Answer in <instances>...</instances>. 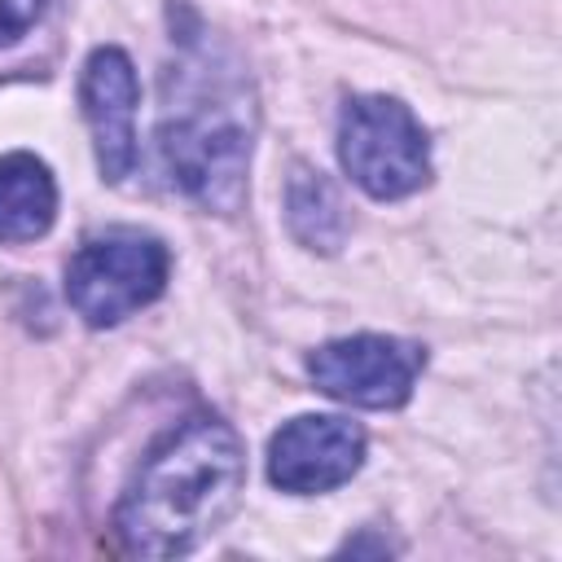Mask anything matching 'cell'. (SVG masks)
I'll list each match as a JSON object with an SVG mask.
<instances>
[{
    "instance_id": "1",
    "label": "cell",
    "mask_w": 562,
    "mask_h": 562,
    "mask_svg": "<svg viewBox=\"0 0 562 562\" xmlns=\"http://www.w3.org/2000/svg\"><path fill=\"white\" fill-rule=\"evenodd\" d=\"M250 149L255 97L246 70L206 31L180 35V57L162 75L158 119V154L171 184L189 202L228 215L246 198Z\"/></svg>"
},
{
    "instance_id": "2",
    "label": "cell",
    "mask_w": 562,
    "mask_h": 562,
    "mask_svg": "<svg viewBox=\"0 0 562 562\" xmlns=\"http://www.w3.org/2000/svg\"><path fill=\"white\" fill-rule=\"evenodd\" d=\"M241 487L246 452L237 430L198 413L140 461L114 509L119 544L140 558H180L237 509Z\"/></svg>"
},
{
    "instance_id": "3",
    "label": "cell",
    "mask_w": 562,
    "mask_h": 562,
    "mask_svg": "<svg viewBox=\"0 0 562 562\" xmlns=\"http://www.w3.org/2000/svg\"><path fill=\"white\" fill-rule=\"evenodd\" d=\"M338 158L378 202L417 193L430 180V145L417 114L395 97H351L338 119Z\"/></svg>"
},
{
    "instance_id": "4",
    "label": "cell",
    "mask_w": 562,
    "mask_h": 562,
    "mask_svg": "<svg viewBox=\"0 0 562 562\" xmlns=\"http://www.w3.org/2000/svg\"><path fill=\"white\" fill-rule=\"evenodd\" d=\"M171 272V255L158 237L136 228H114L88 237L66 263V299L88 325H119L123 316L149 307Z\"/></svg>"
},
{
    "instance_id": "5",
    "label": "cell",
    "mask_w": 562,
    "mask_h": 562,
    "mask_svg": "<svg viewBox=\"0 0 562 562\" xmlns=\"http://www.w3.org/2000/svg\"><path fill=\"white\" fill-rule=\"evenodd\" d=\"M422 364H426V351L391 334L334 338L307 356L312 382L325 395L356 408H400L413 395Z\"/></svg>"
},
{
    "instance_id": "6",
    "label": "cell",
    "mask_w": 562,
    "mask_h": 562,
    "mask_svg": "<svg viewBox=\"0 0 562 562\" xmlns=\"http://www.w3.org/2000/svg\"><path fill=\"white\" fill-rule=\"evenodd\" d=\"M360 461L364 430L342 417H294L268 443V479L294 496H316L347 483Z\"/></svg>"
},
{
    "instance_id": "7",
    "label": "cell",
    "mask_w": 562,
    "mask_h": 562,
    "mask_svg": "<svg viewBox=\"0 0 562 562\" xmlns=\"http://www.w3.org/2000/svg\"><path fill=\"white\" fill-rule=\"evenodd\" d=\"M79 101L92 132L97 167L110 184H119L136 162V101L140 83L132 57L123 48H97L79 75Z\"/></svg>"
},
{
    "instance_id": "8",
    "label": "cell",
    "mask_w": 562,
    "mask_h": 562,
    "mask_svg": "<svg viewBox=\"0 0 562 562\" xmlns=\"http://www.w3.org/2000/svg\"><path fill=\"white\" fill-rule=\"evenodd\" d=\"M57 184L35 154L0 158V241H35L53 228Z\"/></svg>"
},
{
    "instance_id": "9",
    "label": "cell",
    "mask_w": 562,
    "mask_h": 562,
    "mask_svg": "<svg viewBox=\"0 0 562 562\" xmlns=\"http://www.w3.org/2000/svg\"><path fill=\"white\" fill-rule=\"evenodd\" d=\"M285 220L290 233L312 250H338L347 237V206L325 171L299 167L285 189Z\"/></svg>"
},
{
    "instance_id": "10",
    "label": "cell",
    "mask_w": 562,
    "mask_h": 562,
    "mask_svg": "<svg viewBox=\"0 0 562 562\" xmlns=\"http://www.w3.org/2000/svg\"><path fill=\"white\" fill-rule=\"evenodd\" d=\"M48 0H0V48L22 40L40 18H44Z\"/></svg>"
}]
</instances>
